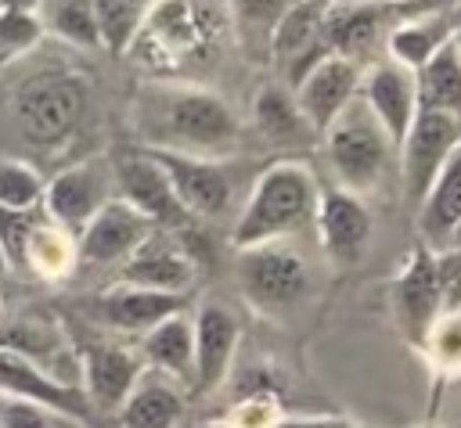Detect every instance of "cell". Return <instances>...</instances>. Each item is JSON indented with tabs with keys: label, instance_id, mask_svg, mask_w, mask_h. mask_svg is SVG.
Returning <instances> with one entry per match:
<instances>
[{
	"label": "cell",
	"instance_id": "1",
	"mask_svg": "<svg viewBox=\"0 0 461 428\" xmlns=\"http://www.w3.org/2000/svg\"><path fill=\"white\" fill-rule=\"evenodd\" d=\"M144 147L184 155H223L234 147L241 126L223 97L191 83H148L133 101Z\"/></svg>",
	"mask_w": 461,
	"mask_h": 428
},
{
	"label": "cell",
	"instance_id": "2",
	"mask_svg": "<svg viewBox=\"0 0 461 428\" xmlns=\"http://www.w3.org/2000/svg\"><path fill=\"white\" fill-rule=\"evenodd\" d=\"M317 198H321V187L306 162H295V158L270 162L252 180L238 209V219L230 230L234 248H252V245L292 237L295 230L313 223Z\"/></svg>",
	"mask_w": 461,
	"mask_h": 428
},
{
	"label": "cell",
	"instance_id": "3",
	"mask_svg": "<svg viewBox=\"0 0 461 428\" xmlns=\"http://www.w3.org/2000/svg\"><path fill=\"white\" fill-rule=\"evenodd\" d=\"M328 162L339 176V187L353 191V194H371L375 187H382L393 151L396 144L389 140V133L382 129V122L371 115V108L360 101V94L342 108V115L321 133Z\"/></svg>",
	"mask_w": 461,
	"mask_h": 428
},
{
	"label": "cell",
	"instance_id": "4",
	"mask_svg": "<svg viewBox=\"0 0 461 428\" xmlns=\"http://www.w3.org/2000/svg\"><path fill=\"white\" fill-rule=\"evenodd\" d=\"M11 111H14V122L25 133V140H32L40 147L61 144L79 126V119L86 111V86L79 76L61 72V68L36 72L14 90Z\"/></svg>",
	"mask_w": 461,
	"mask_h": 428
},
{
	"label": "cell",
	"instance_id": "5",
	"mask_svg": "<svg viewBox=\"0 0 461 428\" xmlns=\"http://www.w3.org/2000/svg\"><path fill=\"white\" fill-rule=\"evenodd\" d=\"M216 40V18L205 0H158L133 36L130 50L140 54L151 68H173L194 58H205Z\"/></svg>",
	"mask_w": 461,
	"mask_h": 428
},
{
	"label": "cell",
	"instance_id": "6",
	"mask_svg": "<svg viewBox=\"0 0 461 428\" xmlns=\"http://www.w3.org/2000/svg\"><path fill=\"white\" fill-rule=\"evenodd\" d=\"M238 284L252 309L285 313L306 295L310 270L288 241H267L238 248Z\"/></svg>",
	"mask_w": 461,
	"mask_h": 428
},
{
	"label": "cell",
	"instance_id": "7",
	"mask_svg": "<svg viewBox=\"0 0 461 428\" xmlns=\"http://www.w3.org/2000/svg\"><path fill=\"white\" fill-rule=\"evenodd\" d=\"M144 151L158 162L176 201L187 209V216L194 223L198 219H223L238 205V180H234L227 162L184 155V151H162V147H144Z\"/></svg>",
	"mask_w": 461,
	"mask_h": 428
},
{
	"label": "cell",
	"instance_id": "8",
	"mask_svg": "<svg viewBox=\"0 0 461 428\" xmlns=\"http://www.w3.org/2000/svg\"><path fill=\"white\" fill-rule=\"evenodd\" d=\"M112 176H115V198H122L130 209H137L155 230L173 234V237H180L187 245V237L198 230V223L176 201L166 173L158 169V162L144 147L115 158L112 162Z\"/></svg>",
	"mask_w": 461,
	"mask_h": 428
},
{
	"label": "cell",
	"instance_id": "9",
	"mask_svg": "<svg viewBox=\"0 0 461 428\" xmlns=\"http://www.w3.org/2000/svg\"><path fill=\"white\" fill-rule=\"evenodd\" d=\"M457 144H461L457 115L418 108V115L400 144V187H403V201L411 209H418L425 201L432 180L439 176L447 158L457 151Z\"/></svg>",
	"mask_w": 461,
	"mask_h": 428
},
{
	"label": "cell",
	"instance_id": "10",
	"mask_svg": "<svg viewBox=\"0 0 461 428\" xmlns=\"http://www.w3.org/2000/svg\"><path fill=\"white\" fill-rule=\"evenodd\" d=\"M328 11L331 0H292L281 14L274 40H270V65L277 72V83L288 90L299 86V79L331 54L328 47Z\"/></svg>",
	"mask_w": 461,
	"mask_h": 428
},
{
	"label": "cell",
	"instance_id": "11",
	"mask_svg": "<svg viewBox=\"0 0 461 428\" xmlns=\"http://www.w3.org/2000/svg\"><path fill=\"white\" fill-rule=\"evenodd\" d=\"M115 198V176L104 158H86L68 169H61L43 187V212L54 227H61L68 237H79L83 227Z\"/></svg>",
	"mask_w": 461,
	"mask_h": 428
},
{
	"label": "cell",
	"instance_id": "12",
	"mask_svg": "<svg viewBox=\"0 0 461 428\" xmlns=\"http://www.w3.org/2000/svg\"><path fill=\"white\" fill-rule=\"evenodd\" d=\"M389 306H393V320H396V331L403 334V342L421 349L429 327L443 313V291H439V277H436V252L425 248L421 241L403 259L400 273L393 277Z\"/></svg>",
	"mask_w": 461,
	"mask_h": 428
},
{
	"label": "cell",
	"instance_id": "13",
	"mask_svg": "<svg viewBox=\"0 0 461 428\" xmlns=\"http://www.w3.org/2000/svg\"><path fill=\"white\" fill-rule=\"evenodd\" d=\"M76 356H79V388L94 414H115L144 374L140 352L112 338H90L83 349H76Z\"/></svg>",
	"mask_w": 461,
	"mask_h": 428
},
{
	"label": "cell",
	"instance_id": "14",
	"mask_svg": "<svg viewBox=\"0 0 461 428\" xmlns=\"http://www.w3.org/2000/svg\"><path fill=\"white\" fill-rule=\"evenodd\" d=\"M313 227L321 237L324 255L335 266H357L367 255L375 223H371V209L364 205L360 194L346 191V187H328L317 198V212H313Z\"/></svg>",
	"mask_w": 461,
	"mask_h": 428
},
{
	"label": "cell",
	"instance_id": "15",
	"mask_svg": "<svg viewBox=\"0 0 461 428\" xmlns=\"http://www.w3.org/2000/svg\"><path fill=\"white\" fill-rule=\"evenodd\" d=\"M155 227L130 209L122 198H112L76 237V263L90 270H119L151 234Z\"/></svg>",
	"mask_w": 461,
	"mask_h": 428
},
{
	"label": "cell",
	"instance_id": "16",
	"mask_svg": "<svg viewBox=\"0 0 461 428\" xmlns=\"http://www.w3.org/2000/svg\"><path fill=\"white\" fill-rule=\"evenodd\" d=\"M194 273H198V263L187 252V245L180 237H173V234L151 230L148 241L115 270V284L187 295L191 284H194Z\"/></svg>",
	"mask_w": 461,
	"mask_h": 428
},
{
	"label": "cell",
	"instance_id": "17",
	"mask_svg": "<svg viewBox=\"0 0 461 428\" xmlns=\"http://www.w3.org/2000/svg\"><path fill=\"white\" fill-rule=\"evenodd\" d=\"M191 327H194V374H191V396H209L216 392L234 363L238 352V338H241V324L238 317L220 306V302H202L191 313Z\"/></svg>",
	"mask_w": 461,
	"mask_h": 428
},
{
	"label": "cell",
	"instance_id": "18",
	"mask_svg": "<svg viewBox=\"0 0 461 428\" xmlns=\"http://www.w3.org/2000/svg\"><path fill=\"white\" fill-rule=\"evenodd\" d=\"M0 349L22 356L29 363H36L54 381L79 385V356H76V345L68 342V334L61 331V324L54 317L25 313V317L4 324L0 327Z\"/></svg>",
	"mask_w": 461,
	"mask_h": 428
},
{
	"label": "cell",
	"instance_id": "19",
	"mask_svg": "<svg viewBox=\"0 0 461 428\" xmlns=\"http://www.w3.org/2000/svg\"><path fill=\"white\" fill-rule=\"evenodd\" d=\"M360 101L371 108V115L382 122V129L389 133V140L403 144L414 115H418V79L411 68L382 58L375 61L364 76H360Z\"/></svg>",
	"mask_w": 461,
	"mask_h": 428
},
{
	"label": "cell",
	"instance_id": "20",
	"mask_svg": "<svg viewBox=\"0 0 461 428\" xmlns=\"http://www.w3.org/2000/svg\"><path fill=\"white\" fill-rule=\"evenodd\" d=\"M396 22H400V14H396V4H389V0H357V4L331 0L328 47L339 58L360 61V58L375 54L378 47H385Z\"/></svg>",
	"mask_w": 461,
	"mask_h": 428
},
{
	"label": "cell",
	"instance_id": "21",
	"mask_svg": "<svg viewBox=\"0 0 461 428\" xmlns=\"http://www.w3.org/2000/svg\"><path fill=\"white\" fill-rule=\"evenodd\" d=\"M292 94L299 101V111L321 137L342 115V108L360 94V65L349 58H339V54H328L299 79V86Z\"/></svg>",
	"mask_w": 461,
	"mask_h": 428
},
{
	"label": "cell",
	"instance_id": "22",
	"mask_svg": "<svg viewBox=\"0 0 461 428\" xmlns=\"http://www.w3.org/2000/svg\"><path fill=\"white\" fill-rule=\"evenodd\" d=\"M0 396L47 406L50 414L68 417V421H90L94 417L79 385L54 381L47 370H40L36 363H29V360H22L7 349H0Z\"/></svg>",
	"mask_w": 461,
	"mask_h": 428
},
{
	"label": "cell",
	"instance_id": "23",
	"mask_svg": "<svg viewBox=\"0 0 461 428\" xmlns=\"http://www.w3.org/2000/svg\"><path fill=\"white\" fill-rule=\"evenodd\" d=\"M184 309H187V295L130 288V284H112L94 299V317L119 334H144L166 317L184 313Z\"/></svg>",
	"mask_w": 461,
	"mask_h": 428
},
{
	"label": "cell",
	"instance_id": "24",
	"mask_svg": "<svg viewBox=\"0 0 461 428\" xmlns=\"http://www.w3.org/2000/svg\"><path fill=\"white\" fill-rule=\"evenodd\" d=\"M137 352L144 360L148 370L191 388V374H194V327H191V313H173L162 324H155L151 331L140 334Z\"/></svg>",
	"mask_w": 461,
	"mask_h": 428
},
{
	"label": "cell",
	"instance_id": "25",
	"mask_svg": "<svg viewBox=\"0 0 461 428\" xmlns=\"http://www.w3.org/2000/svg\"><path fill=\"white\" fill-rule=\"evenodd\" d=\"M187 410V388L162 378V374H140L133 392L115 410L119 428H176Z\"/></svg>",
	"mask_w": 461,
	"mask_h": 428
},
{
	"label": "cell",
	"instance_id": "26",
	"mask_svg": "<svg viewBox=\"0 0 461 428\" xmlns=\"http://www.w3.org/2000/svg\"><path fill=\"white\" fill-rule=\"evenodd\" d=\"M461 223V144L457 151L447 158V165L439 169V176L432 180L425 201L418 205V234L421 245L439 252L447 248L454 227Z\"/></svg>",
	"mask_w": 461,
	"mask_h": 428
},
{
	"label": "cell",
	"instance_id": "27",
	"mask_svg": "<svg viewBox=\"0 0 461 428\" xmlns=\"http://www.w3.org/2000/svg\"><path fill=\"white\" fill-rule=\"evenodd\" d=\"M454 29L457 22L439 11V14H411V18H400L385 40V50H389V61L418 72L421 65H429L450 40H454Z\"/></svg>",
	"mask_w": 461,
	"mask_h": 428
},
{
	"label": "cell",
	"instance_id": "28",
	"mask_svg": "<svg viewBox=\"0 0 461 428\" xmlns=\"http://www.w3.org/2000/svg\"><path fill=\"white\" fill-rule=\"evenodd\" d=\"M252 122H256L259 137L270 140V144L292 147V144H310V140H317L313 126H310L306 115L299 111L295 94H292L285 83H267V86L256 90V97H252Z\"/></svg>",
	"mask_w": 461,
	"mask_h": 428
},
{
	"label": "cell",
	"instance_id": "29",
	"mask_svg": "<svg viewBox=\"0 0 461 428\" xmlns=\"http://www.w3.org/2000/svg\"><path fill=\"white\" fill-rule=\"evenodd\" d=\"M418 79V108L425 111H447L461 119V54L454 40L414 72Z\"/></svg>",
	"mask_w": 461,
	"mask_h": 428
},
{
	"label": "cell",
	"instance_id": "30",
	"mask_svg": "<svg viewBox=\"0 0 461 428\" xmlns=\"http://www.w3.org/2000/svg\"><path fill=\"white\" fill-rule=\"evenodd\" d=\"M158 0H94V18H97V36L108 54L130 50L133 36L140 32L144 18L155 11Z\"/></svg>",
	"mask_w": 461,
	"mask_h": 428
},
{
	"label": "cell",
	"instance_id": "31",
	"mask_svg": "<svg viewBox=\"0 0 461 428\" xmlns=\"http://www.w3.org/2000/svg\"><path fill=\"white\" fill-rule=\"evenodd\" d=\"M292 0H227L234 29L245 43V54L252 58H270V40L274 29L281 22V14L288 11Z\"/></svg>",
	"mask_w": 461,
	"mask_h": 428
},
{
	"label": "cell",
	"instance_id": "32",
	"mask_svg": "<svg viewBox=\"0 0 461 428\" xmlns=\"http://www.w3.org/2000/svg\"><path fill=\"white\" fill-rule=\"evenodd\" d=\"M22 266H29L43 281H61L76 266V237H68L61 227H54L50 219H43L36 227V234L29 237V248H25V263Z\"/></svg>",
	"mask_w": 461,
	"mask_h": 428
},
{
	"label": "cell",
	"instance_id": "33",
	"mask_svg": "<svg viewBox=\"0 0 461 428\" xmlns=\"http://www.w3.org/2000/svg\"><path fill=\"white\" fill-rule=\"evenodd\" d=\"M421 352L439 378L461 374V309H443L429 327Z\"/></svg>",
	"mask_w": 461,
	"mask_h": 428
},
{
	"label": "cell",
	"instance_id": "34",
	"mask_svg": "<svg viewBox=\"0 0 461 428\" xmlns=\"http://www.w3.org/2000/svg\"><path fill=\"white\" fill-rule=\"evenodd\" d=\"M43 7H47V25L61 40L76 47H101L94 0H43Z\"/></svg>",
	"mask_w": 461,
	"mask_h": 428
},
{
	"label": "cell",
	"instance_id": "35",
	"mask_svg": "<svg viewBox=\"0 0 461 428\" xmlns=\"http://www.w3.org/2000/svg\"><path fill=\"white\" fill-rule=\"evenodd\" d=\"M43 176L18 158L0 155V209L4 212H25L43 201Z\"/></svg>",
	"mask_w": 461,
	"mask_h": 428
},
{
	"label": "cell",
	"instance_id": "36",
	"mask_svg": "<svg viewBox=\"0 0 461 428\" xmlns=\"http://www.w3.org/2000/svg\"><path fill=\"white\" fill-rule=\"evenodd\" d=\"M43 40V18L36 11H0V65L29 54Z\"/></svg>",
	"mask_w": 461,
	"mask_h": 428
},
{
	"label": "cell",
	"instance_id": "37",
	"mask_svg": "<svg viewBox=\"0 0 461 428\" xmlns=\"http://www.w3.org/2000/svg\"><path fill=\"white\" fill-rule=\"evenodd\" d=\"M47 219L43 205L36 209H25V212H4L0 209V248L7 255V263H25V248H29V237L36 234V227Z\"/></svg>",
	"mask_w": 461,
	"mask_h": 428
},
{
	"label": "cell",
	"instance_id": "38",
	"mask_svg": "<svg viewBox=\"0 0 461 428\" xmlns=\"http://www.w3.org/2000/svg\"><path fill=\"white\" fill-rule=\"evenodd\" d=\"M277 421H281V414H277V403L270 396H249L220 424L223 428H274Z\"/></svg>",
	"mask_w": 461,
	"mask_h": 428
},
{
	"label": "cell",
	"instance_id": "39",
	"mask_svg": "<svg viewBox=\"0 0 461 428\" xmlns=\"http://www.w3.org/2000/svg\"><path fill=\"white\" fill-rule=\"evenodd\" d=\"M54 421L58 414H50L47 406L0 396V428H54Z\"/></svg>",
	"mask_w": 461,
	"mask_h": 428
},
{
	"label": "cell",
	"instance_id": "40",
	"mask_svg": "<svg viewBox=\"0 0 461 428\" xmlns=\"http://www.w3.org/2000/svg\"><path fill=\"white\" fill-rule=\"evenodd\" d=\"M436 277L443 291V309H461V252H436Z\"/></svg>",
	"mask_w": 461,
	"mask_h": 428
},
{
	"label": "cell",
	"instance_id": "41",
	"mask_svg": "<svg viewBox=\"0 0 461 428\" xmlns=\"http://www.w3.org/2000/svg\"><path fill=\"white\" fill-rule=\"evenodd\" d=\"M274 428H371L349 417H331V414H310V417H281Z\"/></svg>",
	"mask_w": 461,
	"mask_h": 428
},
{
	"label": "cell",
	"instance_id": "42",
	"mask_svg": "<svg viewBox=\"0 0 461 428\" xmlns=\"http://www.w3.org/2000/svg\"><path fill=\"white\" fill-rule=\"evenodd\" d=\"M461 7V0H407V4H396V14L400 18H411V14H454Z\"/></svg>",
	"mask_w": 461,
	"mask_h": 428
},
{
	"label": "cell",
	"instance_id": "43",
	"mask_svg": "<svg viewBox=\"0 0 461 428\" xmlns=\"http://www.w3.org/2000/svg\"><path fill=\"white\" fill-rule=\"evenodd\" d=\"M43 0H0V11H36Z\"/></svg>",
	"mask_w": 461,
	"mask_h": 428
},
{
	"label": "cell",
	"instance_id": "44",
	"mask_svg": "<svg viewBox=\"0 0 461 428\" xmlns=\"http://www.w3.org/2000/svg\"><path fill=\"white\" fill-rule=\"evenodd\" d=\"M447 248H454V252H461V223L454 227V234H450V241H447ZM443 252V248H439Z\"/></svg>",
	"mask_w": 461,
	"mask_h": 428
},
{
	"label": "cell",
	"instance_id": "45",
	"mask_svg": "<svg viewBox=\"0 0 461 428\" xmlns=\"http://www.w3.org/2000/svg\"><path fill=\"white\" fill-rule=\"evenodd\" d=\"M4 273H7V255H4V248H0V281H4Z\"/></svg>",
	"mask_w": 461,
	"mask_h": 428
},
{
	"label": "cell",
	"instance_id": "46",
	"mask_svg": "<svg viewBox=\"0 0 461 428\" xmlns=\"http://www.w3.org/2000/svg\"><path fill=\"white\" fill-rule=\"evenodd\" d=\"M454 47H457V54H461V22H457V29H454Z\"/></svg>",
	"mask_w": 461,
	"mask_h": 428
},
{
	"label": "cell",
	"instance_id": "47",
	"mask_svg": "<svg viewBox=\"0 0 461 428\" xmlns=\"http://www.w3.org/2000/svg\"><path fill=\"white\" fill-rule=\"evenodd\" d=\"M202 428H223V424H202Z\"/></svg>",
	"mask_w": 461,
	"mask_h": 428
},
{
	"label": "cell",
	"instance_id": "48",
	"mask_svg": "<svg viewBox=\"0 0 461 428\" xmlns=\"http://www.w3.org/2000/svg\"><path fill=\"white\" fill-rule=\"evenodd\" d=\"M389 4H407V0H389Z\"/></svg>",
	"mask_w": 461,
	"mask_h": 428
},
{
	"label": "cell",
	"instance_id": "49",
	"mask_svg": "<svg viewBox=\"0 0 461 428\" xmlns=\"http://www.w3.org/2000/svg\"><path fill=\"white\" fill-rule=\"evenodd\" d=\"M418 428H436V424H418Z\"/></svg>",
	"mask_w": 461,
	"mask_h": 428
}]
</instances>
